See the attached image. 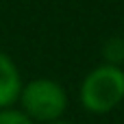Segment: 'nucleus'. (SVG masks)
Listing matches in <instances>:
<instances>
[{"label":"nucleus","instance_id":"nucleus-5","mask_svg":"<svg viewBox=\"0 0 124 124\" xmlns=\"http://www.w3.org/2000/svg\"><path fill=\"white\" fill-rule=\"evenodd\" d=\"M48 124H70V122H63V120H54V122H48Z\"/></svg>","mask_w":124,"mask_h":124},{"label":"nucleus","instance_id":"nucleus-1","mask_svg":"<svg viewBox=\"0 0 124 124\" xmlns=\"http://www.w3.org/2000/svg\"><path fill=\"white\" fill-rule=\"evenodd\" d=\"M124 100V70L116 63L94 68L81 83V105L89 113H109Z\"/></svg>","mask_w":124,"mask_h":124},{"label":"nucleus","instance_id":"nucleus-3","mask_svg":"<svg viewBox=\"0 0 124 124\" xmlns=\"http://www.w3.org/2000/svg\"><path fill=\"white\" fill-rule=\"evenodd\" d=\"M22 76L13 59L0 52V109H9L20 100L22 94Z\"/></svg>","mask_w":124,"mask_h":124},{"label":"nucleus","instance_id":"nucleus-4","mask_svg":"<svg viewBox=\"0 0 124 124\" xmlns=\"http://www.w3.org/2000/svg\"><path fill=\"white\" fill-rule=\"evenodd\" d=\"M0 124H33L22 109H0Z\"/></svg>","mask_w":124,"mask_h":124},{"label":"nucleus","instance_id":"nucleus-2","mask_svg":"<svg viewBox=\"0 0 124 124\" xmlns=\"http://www.w3.org/2000/svg\"><path fill=\"white\" fill-rule=\"evenodd\" d=\"M22 111L33 122H54L68 109V94L65 89L52 78H35L22 87L20 94Z\"/></svg>","mask_w":124,"mask_h":124}]
</instances>
